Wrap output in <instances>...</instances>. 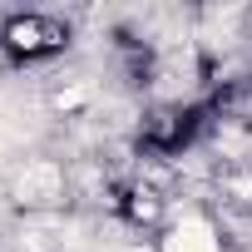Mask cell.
I'll list each match as a JSON object with an SVG mask.
<instances>
[{
	"label": "cell",
	"mask_w": 252,
	"mask_h": 252,
	"mask_svg": "<svg viewBox=\"0 0 252 252\" xmlns=\"http://www.w3.org/2000/svg\"><path fill=\"white\" fill-rule=\"evenodd\" d=\"M168 252H218V237H213V227H208V222L183 218V222L168 232Z\"/></svg>",
	"instance_id": "1"
},
{
	"label": "cell",
	"mask_w": 252,
	"mask_h": 252,
	"mask_svg": "<svg viewBox=\"0 0 252 252\" xmlns=\"http://www.w3.org/2000/svg\"><path fill=\"white\" fill-rule=\"evenodd\" d=\"M55 188H60V173H55L50 163H35V168L20 178V198H25V203H45V198H55Z\"/></svg>",
	"instance_id": "2"
},
{
	"label": "cell",
	"mask_w": 252,
	"mask_h": 252,
	"mask_svg": "<svg viewBox=\"0 0 252 252\" xmlns=\"http://www.w3.org/2000/svg\"><path fill=\"white\" fill-rule=\"evenodd\" d=\"M129 252H144V247H129Z\"/></svg>",
	"instance_id": "3"
}]
</instances>
